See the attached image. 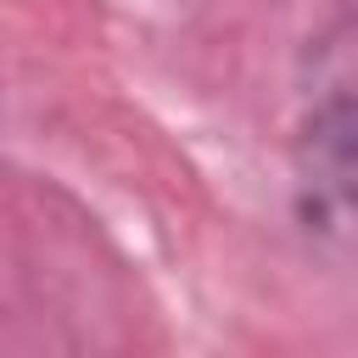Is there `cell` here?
I'll return each instance as SVG.
<instances>
[{"label":"cell","mask_w":358,"mask_h":358,"mask_svg":"<svg viewBox=\"0 0 358 358\" xmlns=\"http://www.w3.org/2000/svg\"><path fill=\"white\" fill-rule=\"evenodd\" d=\"M296 190L302 218L319 229L358 224V84L336 78L324 84L296 134Z\"/></svg>","instance_id":"6da1fadb"}]
</instances>
